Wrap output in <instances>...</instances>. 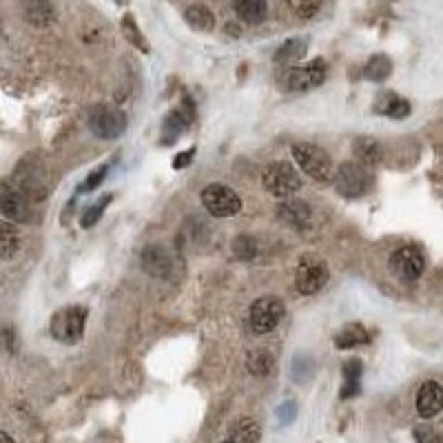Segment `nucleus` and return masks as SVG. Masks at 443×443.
Here are the masks:
<instances>
[{
    "mask_svg": "<svg viewBox=\"0 0 443 443\" xmlns=\"http://www.w3.org/2000/svg\"><path fill=\"white\" fill-rule=\"evenodd\" d=\"M264 189L275 197H288L302 189V175L290 162H273L262 175Z\"/></svg>",
    "mask_w": 443,
    "mask_h": 443,
    "instance_id": "f257e3e1",
    "label": "nucleus"
},
{
    "mask_svg": "<svg viewBox=\"0 0 443 443\" xmlns=\"http://www.w3.org/2000/svg\"><path fill=\"white\" fill-rule=\"evenodd\" d=\"M292 158L300 164V169L312 177L315 182H326L332 173V160L330 155L317 144L310 142H297L292 146Z\"/></svg>",
    "mask_w": 443,
    "mask_h": 443,
    "instance_id": "f03ea898",
    "label": "nucleus"
},
{
    "mask_svg": "<svg viewBox=\"0 0 443 443\" xmlns=\"http://www.w3.org/2000/svg\"><path fill=\"white\" fill-rule=\"evenodd\" d=\"M87 310L80 306H69L51 317V337L62 344H76L84 335Z\"/></svg>",
    "mask_w": 443,
    "mask_h": 443,
    "instance_id": "7ed1b4c3",
    "label": "nucleus"
},
{
    "mask_svg": "<svg viewBox=\"0 0 443 443\" xmlns=\"http://www.w3.org/2000/svg\"><path fill=\"white\" fill-rule=\"evenodd\" d=\"M326 76H328L326 60L315 58V60H310L308 65L286 69L280 76V82L288 91H308V89L319 87L326 80Z\"/></svg>",
    "mask_w": 443,
    "mask_h": 443,
    "instance_id": "20e7f679",
    "label": "nucleus"
},
{
    "mask_svg": "<svg viewBox=\"0 0 443 443\" xmlns=\"http://www.w3.org/2000/svg\"><path fill=\"white\" fill-rule=\"evenodd\" d=\"M284 312H286V306L280 297H275V295L260 297L251 306V315H248L251 328L257 332V335L273 332L277 326H280V322L284 319Z\"/></svg>",
    "mask_w": 443,
    "mask_h": 443,
    "instance_id": "39448f33",
    "label": "nucleus"
},
{
    "mask_svg": "<svg viewBox=\"0 0 443 443\" xmlns=\"http://www.w3.org/2000/svg\"><path fill=\"white\" fill-rule=\"evenodd\" d=\"M373 187V177L368 175V171L357 162H346L339 166V171L335 175V189L339 195L348 199L363 197Z\"/></svg>",
    "mask_w": 443,
    "mask_h": 443,
    "instance_id": "423d86ee",
    "label": "nucleus"
},
{
    "mask_svg": "<svg viewBox=\"0 0 443 443\" xmlns=\"http://www.w3.org/2000/svg\"><path fill=\"white\" fill-rule=\"evenodd\" d=\"M328 282V266L315 255H304L295 270V288L302 295H315Z\"/></svg>",
    "mask_w": 443,
    "mask_h": 443,
    "instance_id": "0eeeda50",
    "label": "nucleus"
},
{
    "mask_svg": "<svg viewBox=\"0 0 443 443\" xmlns=\"http://www.w3.org/2000/svg\"><path fill=\"white\" fill-rule=\"evenodd\" d=\"M202 207H204L213 217H233L242 211V199L239 195L224 187V184H209L202 191Z\"/></svg>",
    "mask_w": 443,
    "mask_h": 443,
    "instance_id": "6e6552de",
    "label": "nucleus"
},
{
    "mask_svg": "<svg viewBox=\"0 0 443 443\" xmlns=\"http://www.w3.org/2000/svg\"><path fill=\"white\" fill-rule=\"evenodd\" d=\"M89 128L102 140H116L124 133L126 116L118 106H96L89 116Z\"/></svg>",
    "mask_w": 443,
    "mask_h": 443,
    "instance_id": "1a4fd4ad",
    "label": "nucleus"
},
{
    "mask_svg": "<svg viewBox=\"0 0 443 443\" xmlns=\"http://www.w3.org/2000/svg\"><path fill=\"white\" fill-rule=\"evenodd\" d=\"M390 268L401 282H417L426 270V260L419 248L401 246L390 255Z\"/></svg>",
    "mask_w": 443,
    "mask_h": 443,
    "instance_id": "9d476101",
    "label": "nucleus"
},
{
    "mask_svg": "<svg viewBox=\"0 0 443 443\" xmlns=\"http://www.w3.org/2000/svg\"><path fill=\"white\" fill-rule=\"evenodd\" d=\"M140 264L146 273L153 275V277H171V273L175 268L173 255L160 244L146 246L142 257H140Z\"/></svg>",
    "mask_w": 443,
    "mask_h": 443,
    "instance_id": "9b49d317",
    "label": "nucleus"
},
{
    "mask_svg": "<svg viewBox=\"0 0 443 443\" xmlns=\"http://www.w3.org/2000/svg\"><path fill=\"white\" fill-rule=\"evenodd\" d=\"M0 213L9 222H27L29 219V202L21 189L5 187L0 191Z\"/></svg>",
    "mask_w": 443,
    "mask_h": 443,
    "instance_id": "f8f14e48",
    "label": "nucleus"
},
{
    "mask_svg": "<svg viewBox=\"0 0 443 443\" xmlns=\"http://www.w3.org/2000/svg\"><path fill=\"white\" fill-rule=\"evenodd\" d=\"M443 408V388L439 381H426L417 393V412L423 419H432Z\"/></svg>",
    "mask_w": 443,
    "mask_h": 443,
    "instance_id": "ddd939ff",
    "label": "nucleus"
},
{
    "mask_svg": "<svg viewBox=\"0 0 443 443\" xmlns=\"http://www.w3.org/2000/svg\"><path fill=\"white\" fill-rule=\"evenodd\" d=\"M191 120H193V106L189 102H187V109L173 111V114L166 118L164 126H162V140H164V144H173L184 133V128L189 126Z\"/></svg>",
    "mask_w": 443,
    "mask_h": 443,
    "instance_id": "4468645a",
    "label": "nucleus"
},
{
    "mask_svg": "<svg viewBox=\"0 0 443 443\" xmlns=\"http://www.w3.org/2000/svg\"><path fill=\"white\" fill-rule=\"evenodd\" d=\"M277 213H280V219L286 222L288 226H295V229H304L308 222H310V207L306 202H300V199H286L284 204L277 207Z\"/></svg>",
    "mask_w": 443,
    "mask_h": 443,
    "instance_id": "2eb2a0df",
    "label": "nucleus"
},
{
    "mask_svg": "<svg viewBox=\"0 0 443 443\" xmlns=\"http://www.w3.org/2000/svg\"><path fill=\"white\" fill-rule=\"evenodd\" d=\"M235 13L248 25H260L268 16V3L266 0H233Z\"/></svg>",
    "mask_w": 443,
    "mask_h": 443,
    "instance_id": "dca6fc26",
    "label": "nucleus"
},
{
    "mask_svg": "<svg viewBox=\"0 0 443 443\" xmlns=\"http://www.w3.org/2000/svg\"><path fill=\"white\" fill-rule=\"evenodd\" d=\"M375 111L379 116H388V118H405L410 114V102L399 98L397 94H381L375 102Z\"/></svg>",
    "mask_w": 443,
    "mask_h": 443,
    "instance_id": "f3484780",
    "label": "nucleus"
},
{
    "mask_svg": "<svg viewBox=\"0 0 443 443\" xmlns=\"http://www.w3.org/2000/svg\"><path fill=\"white\" fill-rule=\"evenodd\" d=\"M368 341H371V332H368L361 324H348L335 335V346L341 348V350L363 346Z\"/></svg>",
    "mask_w": 443,
    "mask_h": 443,
    "instance_id": "a211bd4d",
    "label": "nucleus"
},
{
    "mask_svg": "<svg viewBox=\"0 0 443 443\" xmlns=\"http://www.w3.org/2000/svg\"><path fill=\"white\" fill-rule=\"evenodd\" d=\"M21 251V235L9 219H0V257L11 260Z\"/></svg>",
    "mask_w": 443,
    "mask_h": 443,
    "instance_id": "6ab92c4d",
    "label": "nucleus"
},
{
    "mask_svg": "<svg viewBox=\"0 0 443 443\" xmlns=\"http://www.w3.org/2000/svg\"><path fill=\"white\" fill-rule=\"evenodd\" d=\"M361 371L363 366L359 359H350L346 366H344V388H341V399H348L359 393L361 388Z\"/></svg>",
    "mask_w": 443,
    "mask_h": 443,
    "instance_id": "aec40b11",
    "label": "nucleus"
},
{
    "mask_svg": "<svg viewBox=\"0 0 443 443\" xmlns=\"http://www.w3.org/2000/svg\"><path fill=\"white\" fill-rule=\"evenodd\" d=\"M229 439L231 441H242V443H253V441L262 439V432H260V426H257L253 419H239L235 426H231Z\"/></svg>",
    "mask_w": 443,
    "mask_h": 443,
    "instance_id": "412c9836",
    "label": "nucleus"
},
{
    "mask_svg": "<svg viewBox=\"0 0 443 443\" xmlns=\"http://www.w3.org/2000/svg\"><path fill=\"white\" fill-rule=\"evenodd\" d=\"M246 366L255 377H266L275 368V359H273V355L268 353V350H253V353L248 355V359H246Z\"/></svg>",
    "mask_w": 443,
    "mask_h": 443,
    "instance_id": "4be33fe9",
    "label": "nucleus"
},
{
    "mask_svg": "<svg viewBox=\"0 0 443 443\" xmlns=\"http://www.w3.org/2000/svg\"><path fill=\"white\" fill-rule=\"evenodd\" d=\"M355 155L363 162V164H379V160H381V146H379V142L377 140H373V138H359L357 142H355Z\"/></svg>",
    "mask_w": 443,
    "mask_h": 443,
    "instance_id": "5701e85b",
    "label": "nucleus"
},
{
    "mask_svg": "<svg viewBox=\"0 0 443 443\" xmlns=\"http://www.w3.org/2000/svg\"><path fill=\"white\" fill-rule=\"evenodd\" d=\"M25 16H27V21L33 23V25H47V23H51L53 11H51L47 0H27Z\"/></svg>",
    "mask_w": 443,
    "mask_h": 443,
    "instance_id": "b1692460",
    "label": "nucleus"
},
{
    "mask_svg": "<svg viewBox=\"0 0 443 443\" xmlns=\"http://www.w3.org/2000/svg\"><path fill=\"white\" fill-rule=\"evenodd\" d=\"M306 55V43L304 40H288L275 53L277 62H297Z\"/></svg>",
    "mask_w": 443,
    "mask_h": 443,
    "instance_id": "393cba45",
    "label": "nucleus"
},
{
    "mask_svg": "<svg viewBox=\"0 0 443 443\" xmlns=\"http://www.w3.org/2000/svg\"><path fill=\"white\" fill-rule=\"evenodd\" d=\"M390 71H393V62L388 60L383 53L375 55V58L366 65V76L371 78V80H375V82L385 80L388 76H390Z\"/></svg>",
    "mask_w": 443,
    "mask_h": 443,
    "instance_id": "a878e982",
    "label": "nucleus"
},
{
    "mask_svg": "<svg viewBox=\"0 0 443 443\" xmlns=\"http://www.w3.org/2000/svg\"><path fill=\"white\" fill-rule=\"evenodd\" d=\"M187 23L191 25V27H195V29H199V31H211L213 29V25H215V21H213V13L207 9V7H191L189 11H187Z\"/></svg>",
    "mask_w": 443,
    "mask_h": 443,
    "instance_id": "bb28decb",
    "label": "nucleus"
},
{
    "mask_svg": "<svg viewBox=\"0 0 443 443\" xmlns=\"http://www.w3.org/2000/svg\"><path fill=\"white\" fill-rule=\"evenodd\" d=\"M312 371H315V363L308 355H297L292 361V379L302 383V381H308L312 377Z\"/></svg>",
    "mask_w": 443,
    "mask_h": 443,
    "instance_id": "cd10ccee",
    "label": "nucleus"
},
{
    "mask_svg": "<svg viewBox=\"0 0 443 443\" xmlns=\"http://www.w3.org/2000/svg\"><path fill=\"white\" fill-rule=\"evenodd\" d=\"M322 3L324 0H288V7L292 9L295 16H300L306 21V18H312L319 11Z\"/></svg>",
    "mask_w": 443,
    "mask_h": 443,
    "instance_id": "c85d7f7f",
    "label": "nucleus"
},
{
    "mask_svg": "<svg viewBox=\"0 0 443 443\" xmlns=\"http://www.w3.org/2000/svg\"><path fill=\"white\" fill-rule=\"evenodd\" d=\"M114 199V195H104L98 204H94V207H89L87 211H84V215H82V219H80V224H82V229H89V226H94L96 222L100 219V215H102V211L106 209V204L109 202Z\"/></svg>",
    "mask_w": 443,
    "mask_h": 443,
    "instance_id": "c756f323",
    "label": "nucleus"
},
{
    "mask_svg": "<svg viewBox=\"0 0 443 443\" xmlns=\"http://www.w3.org/2000/svg\"><path fill=\"white\" fill-rule=\"evenodd\" d=\"M295 417H297V403H295V401H286V403L280 405V408H277V419H280L284 426L292 423Z\"/></svg>",
    "mask_w": 443,
    "mask_h": 443,
    "instance_id": "7c9ffc66",
    "label": "nucleus"
},
{
    "mask_svg": "<svg viewBox=\"0 0 443 443\" xmlns=\"http://www.w3.org/2000/svg\"><path fill=\"white\" fill-rule=\"evenodd\" d=\"M235 253L239 255V257H253L255 255V242L251 237H239L237 242H235Z\"/></svg>",
    "mask_w": 443,
    "mask_h": 443,
    "instance_id": "2f4dec72",
    "label": "nucleus"
},
{
    "mask_svg": "<svg viewBox=\"0 0 443 443\" xmlns=\"http://www.w3.org/2000/svg\"><path fill=\"white\" fill-rule=\"evenodd\" d=\"M104 175H106V166H100L98 171H94V173H91V175L87 177V182L80 187V191H94V189L98 187V184L104 180Z\"/></svg>",
    "mask_w": 443,
    "mask_h": 443,
    "instance_id": "473e14b6",
    "label": "nucleus"
},
{
    "mask_svg": "<svg viewBox=\"0 0 443 443\" xmlns=\"http://www.w3.org/2000/svg\"><path fill=\"white\" fill-rule=\"evenodd\" d=\"M13 344H16V339H13L11 328H3V330H0V350H3V353H7V355H13Z\"/></svg>",
    "mask_w": 443,
    "mask_h": 443,
    "instance_id": "72a5a7b5",
    "label": "nucleus"
},
{
    "mask_svg": "<svg viewBox=\"0 0 443 443\" xmlns=\"http://www.w3.org/2000/svg\"><path fill=\"white\" fill-rule=\"evenodd\" d=\"M193 153H195V149H189L187 153H180V155L175 158V162H173V166H175V169H182V166H187V164L191 162L189 158H191Z\"/></svg>",
    "mask_w": 443,
    "mask_h": 443,
    "instance_id": "f704fd0d",
    "label": "nucleus"
},
{
    "mask_svg": "<svg viewBox=\"0 0 443 443\" xmlns=\"http://www.w3.org/2000/svg\"><path fill=\"white\" fill-rule=\"evenodd\" d=\"M0 441H13V437H11V434H7V432H3V430H0Z\"/></svg>",
    "mask_w": 443,
    "mask_h": 443,
    "instance_id": "c9c22d12",
    "label": "nucleus"
}]
</instances>
